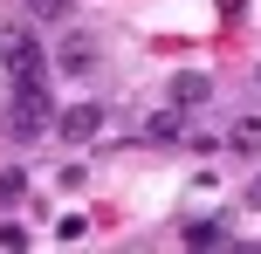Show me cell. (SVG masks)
Listing matches in <instances>:
<instances>
[{"label":"cell","mask_w":261,"mask_h":254,"mask_svg":"<svg viewBox=\"0 0 261 254\" xmlns=\"http://www.w3.org/2000/svg\"><path fill=\"white\" fill-rule=\"evenodd\" d=\"M55 124V96L41 90V82H14V103H7V131L21 137V145H35L41 131Z\"/></svg>","instance_id":"obj_1"},{"label":"cell","mask_w":261,"mask_h":254,"mask_svg":"<svg viewBox=\"0 0 261 254\" xmlns=\"http://www.w3.org/2000/svg\"><path fill=\"white\" fill-rule=\"evenodd\" d=\"M35 14H48V21H55V14H69V0H35Z\"/></svg>","instance_id":"obj_10"},{"label":"cell","mask_w":261,"mask_h":254,"mask_svg":"<svg viewBox=\"0 0 261 254\" xmlns=\"http://www.w3.org/2000/svg\"><path fill=\"white\" fill-rule=\"evenodd\" d=\"M227 145H234V151H261V117H241Z\"/></svg>","instance_id":"obj_8"},{"label":"cell","mask_w":261,"mask_h":254,"mask_svg":"<svg viewBox=\"0 0 261 254\" xmlns=\"http://www.w3.org/2000/svg\"><path fill=\"white\" fill-rule=\"evenodd\" d=\"M55 131H62L69 145H90V137L103 131V103H76V110H62V117H55Z\"/></svg>","instance_id":"obj_3"},{"label":"cell","mask_w":261,"mask_h":254,"mask_svg":"<svg viewBox=\"0 0 261 254\" xmlns=\"http://www.w3.org/2000/svg\"><path fill=\"white\" fill-rule=\"evenodd\" d=\"M0 62H7V76H14V82H41V69H48L41 35H35V27H7V41H0Z\"/></svg>","instance_id":"obj_2"},{"label":"cell","mask_w":261,"mask_h":254,"mask_svg":"<svg viewBox=\"0 0 261 254\" xmlns=\"http://www.w3.org/2000/svg\"><path fill=\"white\" fill-rule=\"evenodd\" d=\"M206 96H213V82L199 76V69H186V76L172 82V103H179V110H199V103H206Z\"/></svg>","instance_id":"obj_5"},{"label":"cell","mask_w":261,"mask_h":254,"mask_svg":"<svg viewBox=\"0 0 261 254\" xmlns=\"http://www.w3.org/2000/svg\"><path fill=\"white\" fill-rule=\"evenodd\" d=\"M55 69H62V76H90V69H96V48H90V35H69L62 48H55Z\"/></svg>","instance_id":"obj_4"},{"label":"cell","mask_w":261,"mask_h":254,"mask_svg":"<svg viewBox=\"0 0 261 254\" xmlns=\"http://www.w3.org/2000/svg\"><path fill=\"white\" fill-rule=\"evenodd\" d=\"M172 137H179V103H172V110H151V117H144V145H172Z\"/></svg>","instance_id":"obj_6"},{"label":"cell","mask_w":261,"mask_h":254,"mask_svg":"<svg viewBox=\"0 0 261 254\" xmlns=\"http://www.w3.org/2000/svg\"><path fill=\"white\" fill-rule=\"evenodd\" d=\"M220 241H227L220 220H193V227H186V247H220Z\"/></svg>","instance_id":"obj_7"},{"label":"cell","mask_w":261,"mask_h":254,"mask_svg":"<svg viewBox=\"0 0 261 254\" xmlns=\"http://www.w3.org/2000/svg\"><path fill=\"white\" fill-rule=\"evenodd\" d=\"M0 200H7V206L28 200V172H0Z\"/></svg>","instance_id":"obj_9"}]
</instances>
